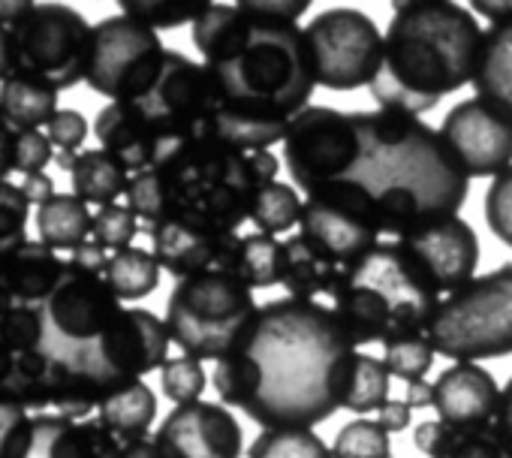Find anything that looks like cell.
Segmentation results:
<instances>
[{
    "label": "cell",
    "instance_id": "cell-45",
    "mask_svg": "<svg viewBox=\"0 0 512 458\" xmlns=\"http://www.w3.org/2000/svg\"><path fill=\"white\" fill-rule=\"evenodd\" d=\"M55 160V145L43 130H16V172L37 175Z\"/></svg>",
    "mask_w": 512,
    "mask_h": 458
},
{
    "label": "cell",
    "instance_id": "cell-17",
    "mask_svg": "<svg viewBox=\"0 0 512 458\" xmlns=\"http://www.w3.org/2000/svg\"><path fill=\"white\" fill-rule=\"evenodd\" d=\"M151 251L175 281L199 275V272H235L241 275V245L244 236L223 233V229L196 223V220H163L148 229Z\"/></svg>",
    "mask_w": 512,
    "mask_h": 458
},
{
    "label": "cell",
    "instance_id": "cell-36",
    "mask_svg": "<svg viewBox=\"0 0 512 458\" xmlns=\"http://www.w3.org/2000/svg\"><path fill=\"white\" fill-rule=\"evenodd\" d=\"M383 353H386V368L392 377L413 383V380H425V374L434 365V344L428 338V332H407V335H395L383 341Z\"/></svg>",
    "mask_w": 512,
    "mask_h": 458
},
{
    "label": "cell",
    "instance_id": "cell-18",
    "mask_svg": "<svg viewBox=\"0 0 512 458\" xmlns=\"http://www.w3.org/2000/svg\"><path fill=\"white\" fill-rule=\"evenodd\" d=\"M440 136L470 178H497L512 166V121L479 97L452 106L440 124Z\"/></svg>",
    "mask_w": 512,
    "mask_h": 458
},
{
    "label": "cell",
    "instance_id": "cell-40",
    "mask_svg": "<svg viewBox=\"0 0 512 458\" xmlns=\"http://www.w3.org/2000/svg\"><path fill=\"white\" fill-rule=\"evenodd\" d=\"M31 199L22 184L0 181V257L28 242Z\"/></svg>",
    "mask_w": 512,
    "mask_h": 458
},
{
    "label": "cell",
    "instance_id": "cell-48",
    "mask_svg": "<svg viewBox=\"0 0 512 458\" xmlns=\"http://www.w3.org/2000/svg\"><path fill=\"white\" fill-rule=\"evenodd\" d=\"M10 172H16V127L0 109V181H7Z\"/></svg>",
    "mask_w": 512,
    "mask_h": 458
},
{
    "label": "cell",
    "instance_id": "cell-13",
    "mask_svg": "<svg viewBox=\"0 0 512 458\" xmlns=\"http://www.w3.org/2000/svg\"><path fill=\"white\" fill-rule=\"evenodd\" d=\"M169 344L172 335L166 329V320L145 308H124L115 326L82 359V365L64 374H73L94 386L103 401L109 392L163 368V362L169 359Z\"/></svg>",
    "mask_w": 512,
    "mask_h": 458
},
{
    "label": "cell",
    "instance_id": "cell-53",
    "mask_svg": "<svg viewBox=\"0 0 512 458\" xmlns=\"http://www.w3.org/2000/svg\"><path fill=\"white\" fill-rule=\"evenodd\" d=\"M494 425H497V431H500V434L509 440V446H512V377H509V383L500 389V404H497Z\"/></svg>",
    "mask_w": 512,
    "mask_h": 458
},
{
    "label": "cell",
    "instance_id": "cell-10",
    "mask_svg": "<svg viewBox=\"0 0 512 458\" xmlns=\"http://www.w3.org/2000/svg\"><path fill=\"white\" fill-rule=\"evenodd\" d=\"M13 31L16 73L46 82L58 94L85 82L94 25L67 4H37Z\"/></svg>",
    "mask_w": 512,
    "mask_h": 458
},
{
    "label": "cell",
    "instance_id": "cell-52",
    "mask_svg": "<svg viewBox=\"0 0 512 458\" xmlns=\"http://www.w3.org/2000/svg\"><path fill=\"white\" fill-rule=\"evenodd\" d=\"M470 7L476 16L488 19L491 25L512 19V0H470Z\"/></svg>",
    "mask_w": 512,
    "mask_h": 458
},
{
    "label": "cell",
    "instance_id": "cell-58",
    "mask_svg": "<svg viewBox=\"0 0 512 458\" xmlns=\"http://www.w3.org/2000/svg\"><path fill=\"white\" fill-rule=\"evenodd\" d=\"M121 458H157L154 437H136L121 443Z\"/></svg>",
    "mask_w": 512,
    "mask_h": 458
},
{
    "label": "cell",
    "instance_id": "cell-57",
    "mask_svg": "<svg viewBox=\"0 0 512 458\" xmlns=\"http://www.w3.org/2000/svg\"><path fill=\"white\" fill-rule=\"evenodd\" d=\"M413 410L416 407H434V383L428 380H413L407 383V398H404Z\"/></svg>",
    "mask_w": 512,
    "mask_h": 458
},
{
    "label": "cell",
    "instance_id": "cell-30",
    "mask_svg": "<svg viewBox=\"0 0 512 458\" xmlns=\"http://www.w3.org/2000/svg\"><path fill=\"white\" fill-rule=\"evenodd\" d=\"M70 178H73V193L97 208L118 202V196H124L130 187V172L103 148L79 151Z\"/></svg>",
    "mask_w": 512,
    "mask_h": 458
},
{
    "label": "cell",
    "instance_id": "cell-49",
    "mask_svg": "<svg viewBox=\"0 0 512 458\" xmlns=\"http://www.w3.org/2000/svg\"><path fill=\"white\" fill-rule=\"evenodd\" d=\"M446 422H440V419H428V422H419L416 425V431H413V440H416V449L419 452H425L428 458L437 452V446L443 443V437H446Z\"/></svg>",
    "mask_w": 512,
    "mask_h": 458
},
{
    "label": "cell",
    "instance_id": "cell-47",
    "mask_svg": "<svg viewBox=\"0 0 512 458\" xmlns=\"http://www.w3.org/2000/svg\"><path fill=\"white\" fill-rule=\"evenodd\" d=\"M235 7H241L256 19L299 22L311 10V0H235Z\"/></svg>",
    "mask_w": 512,
    "mask_h": 458
},
{
    "label": "cell",
    "instance_id": "cell-23",
    "mask_svg": "<svg viewBox=\"0 0 512 458\" xmlns=\"http://www.w3.org/2000/svg\"><path fill=\"white\" fill-rule=\"evenodd\" d=\"M25 458H121V440L100 419L34 413Z\"/></svg>",
    "mask_w": 512,
    "mask_h": 458
},
{
    "label": "cell",
    "instance_id": "cell-54",
    "mask_svg": "<svg viewBox=\"0 0 512 458\" xmlns=\"http://www.w3.org/2000/svg\"><path fill=\"white\" fill-rule=\"evenodd\" d=\"M22 187H25V193H28L31 205H40V202H46V199H49V196L55 193V184H52V178H49L46 172H37V175H25Z\"/></svg>",
    "mask_w": 512,
    "mask_h": 458
},
{
    "label": "cell",
    "instance_id": "cell-35",
    "mask_svg": "<svg viewBox=\"0 0 512 458\" xmlns=\"http://www.w3.org/2000/svg\"><path fill=\"white\" fill-rule=\"evenodd\" d=\"M241 278L253 290L284 284V242H278L269 233L244 236V245H241Z\"/></svg>",
    "mask_w": 512,
    "mask_h": 458
},
{
    "label": "cell",
    "instance_id": "cell-12",
    "mask_svg": "<svg viewBox=\"0 0 512 458\" xmlns=\"http://www.w3.org/2000/svg\"><path fill=\"white\" fill-rule=\"evenodd\" d=\"M305 43L314 61L320 88L356 91L374 82L383 58V34L371 16L353 7L320 13L305 28Z\"/></svg>",
    "mask_w": 512,
    "mask_h": 458
},
{
    "label": "cell",
    "instance_id": "cell-20",
    "mask_svg": "<svg viewBox=\"0 0 512 458\" xmlns=\"http://www.w3.org/2000/svg\"><path fill=\"white\" fill-rule=\"evenodd\" d=\"M398 242L413 254V260L422 266V272L431 278L440 296H449L476 278L479 239L473 233V226L458 214L425 223Z\"/></svg>",
    "mask_w": 512,
    "mask_h": 458
},
{
    "label": "cell",
    "instance_id": "cell-43",
    "mask_svg": "<svg viewBox=\"0 0 512 458\" xmlns=\"http://www.w3.org/2000/svg\"><path fill=\"white\" fill-rule=\"evenodd\" d=\"M34 413L16 401L0 398V458H25L31 446Z\"/></svg>",
    "mask_w": 512,
    "mask_h": 458
},
{
    "label": "cell",
    "instance_id": "cell-16",
    "mask_svg": "<svg viewBox=\"0 0 512 458\" xmlns=\"http://www.w3.org/2000/svg\"><path fill=\"white\" fill-rule=\"evenodd\" d=\"M136 103L166 142L211 133L220 97L205 64L190 61L181 52H166L160 76Z\"/></svg>",
    "mask_w": 512,
    "mask_h": 458
},
{
    "label": "cell",
    "instance_id": "cell-42",
    "mask_svg": "<svg viewBox=\"0 0 512 458\" xmlns=\"http://www.w3.org/2000/svg\"><path fill=\"white\" fill-rule=\"evenodd\" d=\"M139 229H142V226H139L136 211H133L130 205L112 202V205L97 208L91 239H94L97 245H103L106 251H124V248L133 245V239H136Z\"/></svg>",
    "mask_w": 512,
    "mask_h": 458
},
{
    "label": "cell",
    "instance_id": "cell-25",
    "mask_svg": "<svg viewBox=\"0 0 512 458\" xmlns=\"http://www.w3.org/2000/svg\"><path fill=\"white\" fill-rule=\"evenodd\" d=\"M344 266L326 254L317 242L308 236H293L284 242V290L293 299H317L332 296V290L341 281Z\"/></svg>",
    "mask_w": 512,
    "mask_h": 458
},
{
    "label": "cell",
    "instance_id": "cell-21",
    "mask_svg": "<svg viewBox=\"0 0 512 458\" xmlns=\"http://www.w3.org/2000/svg\"><path fill=\"white\" fill-rule=\"evenodd\" d=\"M500 404V386L479 362H455L434 383L437 419L449 428L491 425Z\"/></svg>",
    "mask_w": 512,
    "mask_h": 458
},
{
    "label": "cell",
    "instance_id": "cell-9",
    "mask_svg": "<svg viewBox=\"0 0 512 458\" xmlns=\"http://www.w3.org/2000/svg\"><path fill=\"white\" fill-rule=\"evenodd\" d=\"M124 305L103 278L67 260L55 290L43 302L46 350L61 371H73L97 347V341L115 326Z\"/></svg>",
    "mask_w": 512,
    "mask_h": 458
},
{
    "label": "cell",
    "instance_id": "cell-46",
    "mask_svg": "<svg viewBox=\"0 0 512 458\" xmlns=\"http://www.w3.org/2000/svg\"><path fill=\"white\" fill-rule=\"evenodd\" d=\"M46 133L58 151H76L79 154L82 142L88 139V121L76 109H58L55 118L49 121Z\"/></svg>",
    "mask_w": 512,
    "mask_h": 458
},
{
    "label": "cell",
    "instance_id": "cell-44",
    "mask_svg": "<svg viewBox=\"0 0 512 458\" xmlns=\"http://www.w3.org/2000/svg\"><path fill=\"white\" fill-rule=\"evenodd\" d=\"M485 220L491 233L512 248V166L503 169L485 193Z\"/></svg>",
    "mask_w": 512,
    "mask_h": 458
},
{
    "label": "cell",
    "instance_id": "cell-24",
    "mask_svg": "<svg viewBox=\"0 0 512 458\" xmlns=\"http://www.w3.org/2000/svg\"><path fill=\"white\" fill-rule=\"evenodd\" d=\"M64 266L67 260H61L55 248L40 239H28L16 251L0 257V290L19 302L43 305L55 290Z\"/></svg>",
    "mask_w": 512,
    "mask_h": 458
},
{
    "label": "cell",
    "instance_id": "cell-31",
    "mask_svg": "<svg viewBox=\"0 0 512 458\" xmlns=\"http://www.w3.org/2000/svg\"><path fill=\"white\" fill-rule=\"evenodd\" d=\"M103 278L109 281V287L115 290V296L121 302H136V299H145V296H151L157 290V284H160V263H157L154 251L130 245L124 251H112L109 254Z\"/></svg>",
    "mask_w": 512,
    "mask_h": 458
},
{
    "label": "cell",
    "instance_id": "cell-34",
    "mask_svg": "<svg viewBox=\"0 0 512 458\" xmlns=\"http://www.w3.org/2000/svg\"><path fill=\"white\" fill-rule=\"evenodd\" d=\"M389 368L386 362L359 353L353 356V371H350V386H347V398H344V410L353 413H371L380 410L389 401Z\"/></svg>",
    "mask_w": 512,
    "mask_h": 458
},
{
    "label": "cell",
    "instance_id": "cell-32",
    "mask_svg": "<svg viewBox=\"0 0 512 458\" xmlns=\"http://www.w3.org/2000/svg\"><path fill=\"white\" fill-rule=\"evenodd\" d=\"M302 199L293 190V184L284 181H272L266 184L253 199L250 208V220L256 226V233H269V236H281L290 233L293 226H299L302 220Z\"/></svg>",
    "mask_w": 512,
    "mask_h": 458
},
{
    "label": "cell",
    "instance_id": "cell-19",
    "mask_svg": "<svg viewBox=\"0 0 512 458\" xmlns=\"http://www.w3.org/2000/svg\"><path fill=\"white\" fill-rule=\"evenodd\" d=\"M157 458H241V425L226 404H178L154 431Z\"/></svg>",
    "mask_w": 512,
    "mask_h": 458
},
{
    "label": "cell",
    "instance_id": "cell-50",
    "mask_svg": "<svg viewBox=\"0 0 512 458\" xmlns=\"http://www.w3.org/2000/svg\"><path fill=\"white\" fill-rule=\"evenodd\" d=\"M410 413H413V407H410L407 401L389 398V401L377 410V419H380V425H383L389 434H395V431H404V428L410 425Z\"/></svg>",
    "mask_w": 512,
    "mask_h": 458
},
{
    "label": "cell",
    "instance_id": "cell-55",
    "mask_svg": "<svg viewBox=\"0 0 512 458\" xmlns=\"http://www.w3.org/2000/svg\"><path fill=\"white\" fill-rule=\"evenodd\" d=\"M37 7V0H0V25H19L31 10Z\"/></svg>",
    "mask_w": 512,
    "mask_h": 458
},
{
    "label": "cell",
    "instance_id": "cell-22",
    "mask_svg": "<svg viewBox=\"0 0 512 458\" xmlns=\"http://www.w3.org/2000/svg\"><path fill=\"white\" fill-rule=\"evenodd\" d=\"M94 136L103 151H109L130 175L151 169L160 157L166 139L148 121V115L127 100L106 103L94 118Z\"/></svg>",
    "mask_w": 512,
    "mask_h": 458
},
{
    "label": "cell",
    "instance_id": "cell-3",
    "mask_svg": "<svg viewBox=\"0 0 512 458\" xmlns=\"http://www.w3.org/2000/svg\"><path fill=\"white\" fill-rule=\"evenodd\" d=\"M359 157L347 181L362 184L380 217L383 236L404 239L413 229L455 217L470 193V175L440 130L392 109L353 112Z\"/></svg>",
    "mask_w": 512,
    "mask_h": 458
},
{
    "label": "cell",
    "instance_id": "cell-37",
    "mask_svg": "<svg viewBox=\"0 0 512 458\" xmlns=\"http://www.w3.org/2000/svg\"><path fill=\"white\" fill-rule=\"evenodd\" d=\"M431 458H512V446L494 422L476 428H446V437Z\"/></svg>",
    "mask_w": 512,
    "mask_h": 458
},
{
    "label": "cell",
    "instance_id": "cell-5",
    "mask_svg": "<svg viewBox=\"0 0 512 458\" xmlns=\"http://www.w3.org/2000/svg\"><path fill=\"white\" fill-rule=\"evenodd\" d=\"M485 31L455 0H392L371 97L380 109L422 115L473 85Z\"/></svg>",
    "mask_w": 512,
    "mask_h": 458
},
{
    "label": "cell",
    "instance_id": "cell-11",
    "mask_svg": "<svg viewBox=\"0 0 512 458\" xmlns=\"http://www.w3.org/2000/svg\"><path fill=\"white\" fill-rule=\"evenodd\" d=\"M166 49L157 31L133 16H109L94 25L85 82L115 100H139L160 76Z\"/></svg>",
    "mask_w": 512,
    "mask_h": 458
},
{
    "label": "cell",
    "instance_id": "cell-6",
    "mask_svg": "<svg viewBox=\"0 0 512 458\" xmlns=\"http://www.w3.org/2000/svg\"><path fill=\"white\" fill-rule=\"evenodd\" d=\"M440 290L395 239L380 242L356 263L344 266L332 290V311L353 344H374L407 332H425L440 308Z\"/></svg>",
    "mask_w": 512,
    "mask_h": 458
},
{
    "label": "cell",
    "instance_id": "cell-26",
    "mask_svg": "<svg viewBox=\"0 0 512 458\" xmlns=\"http://www.w3.org/2000/svg\"><path fill=\"white\" fill-rule=\"evenodd\" d=\"M473 88L482 103L512 121V19L485 31Z\"/></svg>",
    "mask_w": 512,
    "mask_h": 458
},
{
    "label": "cell",
    "instance_id": "cell-56",
    "mask_svg": "<svg viewBox=\"0 0 512 458\" xmlns=\"http://www.w3.org/2000/svg\"><path fill=\"white\" fill-rule=\"evenodd\" d=\"M16 70V46H13V31L0 25V85Z\"/></svg>",
    "mask_w": 512,
    "mask_h": 458
},
{
    "label": "cell",
    "instance_id": "cell-41",
    "mask_svg": "<svg viewBox=\"0 0 512 458\" xmlns=\"http://www.w3.org/2000/svg\"><path fill=\"white\" fill-rule=\"evenodd\" d=\"M160 386L163 395L178 407V404H193L202 401V392L208 386V374L199 359L193 356H175L166 359L160 368Z\"/></svg>",
    "mask_w": 512,
    "mask_h": 458
},
{
    "label": "cell",
    "instance_id": "cell-2",
    "mask_svg": "<svg viewBox=\"0 0 512 458\" xmlns=\"http://www.w3.org/2000/svg\"><path fill=\"white\" fill-rule=\"evenodd\" d=\"M190 37L220 97L211 133L244 151H272L284 142L317 88L305 31L214 4L193 22Z\"/></svg>",
    "mask_w": 512,
    "mask_h": 458
},
{
    "label": "cell",
    "instance_id": "cell-51",
    "mask_svg": "<svg viewBox=\"0 0 512 458\" xmlns=\"http://www.w3.org/2000/svg\"><path fill=\"white\" fill-rule=\"evenodd\" d=\"M70 263L85 266V269H91V272H103V269H106V263H109V251L91 239V242L79 245V248L70 254Z\"/></svg>",
    "mask_w": 512,
    "mask_h": 458
},
{
    "label": "cell",
    "instance_id": "cell-29",
    "mask_svg": "<svg viewBox=\"0 0 512 458\" xmlns=\"http://www.w3.org/2000/svg\"><path fill=\"white\" fill-rule=\"evenodd\" d=\"M0 109L16 130H43L58 112V91L13 70L0 85Z\"/></svg>",
    "mask_w": 512,
    "mask_h": 458
},
{
    "label": "cell",
    "instance_id": "cell-27",
    "mask_svg": "<svg viewBox=\"0 0 512 458\" xmlns=\"http://www.w3.org/2000/svg\"><path fill=\"white\" fill-rule=\"evenodd\" d=\"M34 220L40 242L55 251L73 254L79 245L91 242L94 233V214L88 211V202H82L76 193H52L46 202L37 205Z\"/></svg>",
    "mask_w": 512,
    "mask_h": 458
},
{
    "label": "cell",
    "instance_id": "cell-8",
    "mask_svg": "<svg viewBox=\"0 0 512 458\" xmlns=\"http://www.w3.org/2000/svg\"><path fill=\"white\" fill-rule=\"evenodd\" d=\"M437 356L452 362H482L512 353V263L473 278L440 299L428 323Z\"/></svg>",
    "mask_w": 512,
    "mask_h": 458
},
{
    "label": "cell",
    "instance_id": "cell-1",
    "mask_svg": "<svg viewBox=\"0 0 512 458\" xmlns=\"http://www.w3.org/2000/svg\"><path fill=\"white\" fill-rule=\"evenodd\" d=\"M356 350L332 308L284 296L256 308L211 386L263 428H314L344 410Z\"/></svg>",
    "mask_w": 512,
    "mask_h": 458
},
{
    "label": "cell",
    "instance_id": "cell-38",
    "mask_svg": "<svg viewBox=\"0 0 512 458\" xmlns=\"http://www.w3.org/2000/svg\"><path fill=\"white\" fill-rule=\"evenodd\" d=\"M118 7L124 16H133L154 31H172L181 25H193L208 7H214V0H118Z\"/></svg>",
    "mask_w": 512,
    "mask_h": 458
},
{
    "label": "cell",
    "instance_id": "cell-7",
    "mask_svg": "<svg viewBox=\"0 0 512 458\" xmlns=\"http://www.w3.org/2000/svg\"><path fill=\"white\" fill-rule=\"evenodd\" d=\"M253 287L235 272H199L181 278L166 299V329L184 356L199 362L223 359L235 350L256 314Z\"/></svg>",
    "mask_w": 512,
    "mask_h": 458
},
{
    "label": "cell",
    "instance_id": "cell-33",
    "mask_svg": "<svg viewBox=\"0 0 512 458\" xmlns=\"http://www.w3.org/2000/svg\"><path fill=\"white\" fill-rule=\"evenodd\" d=\"M247 458H332V446L314 428H263L250 443Z\"/></svg>",
    "mask_w": 512,
    "mask_h": 458
},
{
    "label": "cell",
    "instance_id": "cell-15",
    "mask_svg": "<svg viewBox=\"0 0 512 458\" xmlns=\"http://www.w3.org/2000/svg\"><path fill=\"white\" fill-rule=\"evenodd\" d=\"M299 233L317 242L341 266L356 263L380 245V217L371 193L356 181H332L308 193Z\"/></svg>",
    "mask_w": 512,
    "mask_h": 458
},
{
    "label": "cell",
    "instance_id": "cell-14",
    "mask_svg": "<svg viewBox=\"0 0 512 458\" xmlns=\"http://www.w3.org/2000/svg\"><path fill=\"white\" fill-rule=\"evenodd\" d=\"M359 157V130L353 112L332 106L302 109L284 136V163L293 184L305 193L347 178Z\"/></svg>",
    "mask_w": 512,
    "mask_h": 458
},
{
    "label": "cell",
    "instance_id": "cell-28",
    "mask_svg": "<svg viewBox=\"0 0 512 458\" xmlns=\"http://www.w3.org/2000/svg\"><path fill=\"white\" fill-rule=\"evenodd\" d=\"M97 419L121 440H136V437H148L154 419H157V395L145 380H133L115 392H109L100 407H97Z\"/></svg>",
    "mask_w": 512,
    "mask_h": 458
},
{
    "label": "cell",
    "instance_id": "cell-4",
    "mask_svg": "<svg viewBox=\"0 0 512 458\" xmlns=\"http://www.w3.org/2000/svg\"><path fill=\"white\" fill-rule=\"evenodd\" d=\"M278 172L272 151H244L214 133H199L166 142L151 169L130 175L124 196L145 233L172 217L238 233L250 220L256 193L278 181Z\"/></svg>",
    "mask_w": 512,
    "mask_h": 458
},
{
    "label": "cell",
    "instance_id": "cell-39",
    "mask_svg": "<svg viewBox=\"0 0 512 458\" xmlns=\"http://www.w3.org/2000/svg\"><path fill=\"white\" fill-rule=\"evenodd\" d=\"M332 458H392L389 431L380 425V419H353L335 434Z\"/></svg>",
    "mask_w": 512,
    "mask_h": 458
}]
</instances>
